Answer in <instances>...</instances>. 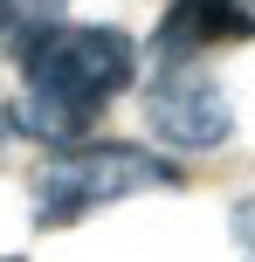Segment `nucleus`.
Returning a JSON list of instances; mask_svg holds the SVG:
<instances>
[{
  "label": "nucleus",
  "instance_id": "1",
  "mask_svg": "<svg viewBox=\"0 0 255 262\" xmlns=\"http://www.w3.org/2000/svg\"><path fill=\"white\" fill-rule=\"evenodd\" d=\"M138 41L110 21H49L21 35V97H14V131L35 145L62 152V145L90 138V124L138 83Z\"/></svg>",
  "mask_w": 255,
  "mask_h": 262
},
{
  "label": "nucleus",
  "instance_id": "4",
  "mask_svg": "<svg viewBox=\"0 0 255 262\" xmlns=\"http://www.w3.org/2000/svg\"><path fill=\"white\" fill-rule=\"evenodd\" d=\"M255 41V0H166L152 28L159 62H200V49H235Z\"/></svg>",
  "mask_w": 255,
  "mask_h": 262
},
{
  "label": "nucleus",
  "instance_id": "3",
  "mask_svg": "<svg viewBox=\"0 0 255 262\" xmlns=\"http://www.w3.org/2000/svg\"><path fill=\"white\" fill-rule=\"evenodd\" d=\"M145 131L179 159H207L235 138V104L200 62H159L145 76Z\"/></svg>",
  "mask_w": 255,
  "mask_h": 262
},
{
  "label": "nucleus",
  "instance_id": "8",
  "mask_svg": "<svg viewBox=\"0 0 255 262\" xmlns=\"http://www.w3.org/2000/svg\"><path fill=\"white\" fill-rule=\"evenodd\" d=\"M0 262H21V255H0Z\"/></svg>",
  "mask_w": 255,
  "mask_h": 262
},
{
  "label": "nucleus",
  "instance_id": "6",
  "mask_svg": "<svg viewBox=\"0 0 255 262\" xmlns=\"http://www.w3.org/2000/svg\"><path fill=\"white\" fill-rule=\"evenodd\" d=\"M228 235H235V255L255 262V193H242V200L228 207Z\"/></svg>",
  "mask_w": 255,
  "mask_h": 262
},
{
  "label": "nucleus",
  "instance_id": "7",
  "mask_svg": "<svg viewBox=\"0 0 255 262\" xmlns=\"http://www.w3.org/2000/svg\"><path fill=\"white\" fill-rule=\"evenodd\" d=\"M0 159H7V118H0Z\"/></svg>",
  "mask_w": 255,
  "mask_h": 262
},
{
  "label": "nucleus",
  "instance_id": "2",
  "mask_svg": "<svg viewBox=\"0 0 255 262\" xmlns=\"http://www.w3.org/2000/svg\"><path fill=\"white\" fill-rule=\"evenodd\" d=\"M187 172L173 166L152 145H124V138H76L62 152H49V166L28 186V221L41 235H62V228L90 221L104 207H124L138 193H159V186H179Z\"/></svg>",
  "mask_w": 255,
  "mask_h": 262
},
{
  "label": "nucleus",
  "instance_id": "5",
  "mask_svg": "<svg viewBox=\"0 0 255 262\" xmlns=\"http://www.w3.org/2000/svg\"><path fill=\"white\" fill-rule=\"evenodd\" d=\"M62 14H69V0H0V35H35Z\"/></svg>",
  "mask_w": 255,
  "mask_h": 262
}]
</instances>
